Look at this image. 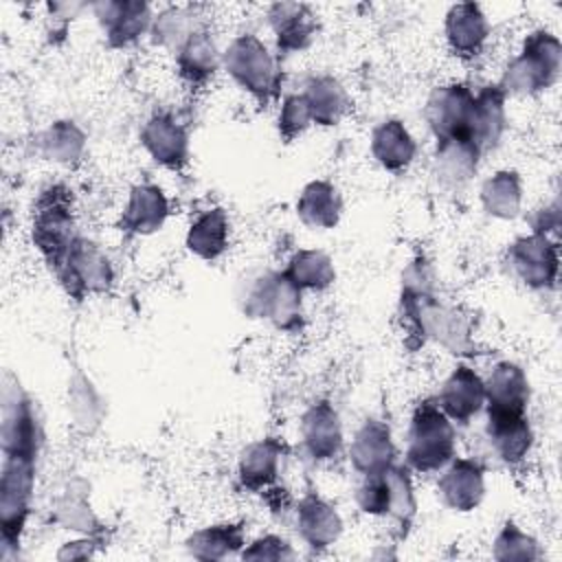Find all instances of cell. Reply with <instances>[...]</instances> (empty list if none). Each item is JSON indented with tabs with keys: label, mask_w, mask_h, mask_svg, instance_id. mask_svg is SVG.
Segmentation results:
<instances>
[{
	"label": "cell",
	"mask_w": 562,
	"mask_h": 562,
	"mask_svg": "<svg viewBox=\"0 0 562 562\" xmlns=\"http://www.w3.org/2000/svg\"><path fill=\"white\" fill-rule=\"evenodd\" d=\"M2 454L37 459L42 443V428L33 411V402L22 391L11 373H4L2 382Z\"/></svg>",
	"instance_id": "obj_9"
},
{
	"label": "cell",
	"mask_w": 562,
	"mask_h": 562,
	"mask_svg": "<svg viewBox=\"0 0 562 562\" xmlns=\"http://www.w3.org/2000/svg\"><path fill=\"white\" fill-rule=\"evenodd\" d=\"M492 555L496 560H522V562H529V560H538L540 558V551H538V542L525 533L516 522L507 520L498 536L494 538V551Z\"/></svg>",
	"instance_id": "obj_38"
},
{
	"label": "cell",
	"mask_w": 562,
	"mask_h": 562,
	"mask_svg": "<svg viewBox=\"0 0 562 562\" xmlns=\"http://www.w3.org/2000/svg\"><path fill=\"white\" fill-rule=\"evenodd\" d=\"M358 507L369 516H389L404 529L415 516V494L408 468L391 463L384 470L362 474L356 490Z\"/></svg>",
	"instance_id": "obj_6"
},
{
	"label": "cell",
	"mask_w": 562,
	"mask_h": 562,
	"mask_svg": "<svg viewBox=\"0 0 562 562\" xmlns=\"http://www.w3.org/2000/svg\"><path fill=\"white\" fill-rule=\"evenodd\" d=\"M415 140L397 119L382 121L371 134V154L386 171H402L415 158Z\"/></svg>",
	"instance_id": "obj_27"
},
{
	"label": "cell",
	"mask_w": 562,
	"mask_h": 562,
	"mask_svg": "<svg viewBox=\"0 0 562 562\" xmlns=\"http://www.w3.org/2000/svg\"><path fill=\"white\" fill-rule=\"evenodd\" d=\"M562 68V44L560 40L540 29L527 35L520 53L509 61L501 79L505 94L531 97L551 88Z\"/></svg>",
	"instance_id": "obj_2"
},
{
	"label": "cell",
	"mask_w": 562,
	"mask_h": 562,
	"mask_svg": "<svg viewBox=\"0 0 562 562\" xmlns=\"http://www.w3.org/2000/svg\"><path fill=\"white\" fill-rule=\"evenodd\" d=\"M140 143L147 154L167 169L180 171L189 160V134L169 114L151 116L140 132Z\"/></svg>",
	"instance_id": "obj_17"
},
{
	"label": "cell",
	"mask_w": 562,
	"mask_h": 562,
	"mask_svg": "<svg viewBox=\"0 0 562 562\" xmlns=\"http://www.w3.org/2000/svg\"><path fill=\"white\" fill-rule=\"evenodd\" d=\"M292 555L294 553L288 540L272 533L257 538L241 551V560H290Z\"/></svg>",
	"instance_id": "obj_40"
},
{
	"label": "cell",
	"mask_w": 562,
	"mask_h": 562,
	"mask_svg": "<svg viewBox=\"0 0 562 562\" xmlns=\"http://www.w3.org/2000/svg\"><path fill=\"white\" fill-rule=\"evenodd\" d=\"M507 261L527 288L549 290L558 281V244L549 235L531 233L518 237L507 250Z\"/></svg>",
	"instance_id": "obj_11"
},
{
	"label": "cell",
	"mask_w": 562,
	"mask_h": 562,
	"mask_svg": "<svg viewBox=\"0 0 562 562\" xmlns=\"http://www.w3.org/2000/svg\"><path fill=\"white\" fill-rule=\"evenodd\" d=\"M481 202L492 217H498V220L516 217L522 202L520 176L509 169L496 171L492 178L483 182Z\"/></svg>",
	"instance_id": "obj_34"
},
{
	"label": "cell",
	"mask_w": 562,
	"mask_h": 562,
	"mask_svg": "<svg viewBox=\"0 0 562 562\" xmlns=\"http://www.w3.org/2000/svg\"><path fill=\"white\" fill-rule=\"evenodd\" d=\"M312 123L316 125H336L349 110V97L342 83L331 75H321L307 81L305 90L301 92Z\"/></svg>",
	"instance_id": "obj_30"
},
{
	"label": "cell",
	"mask_w": 562,
	"mask_h": 562,
	"mask_svg": "<svg viewBox=\"0 0 562 562\" xmlns=\"http://www.w3.org/2000/svg\"><path fill=\"white\" fill-rule=\"evenodd\" d=\"M200 29V18L191 7H171L154 18L149 35L154 44L178 50Z\"/></svg>",
	"instance_id": "obj_37"
},
{
	"label": "cell",
	"mask_w": 562,
	"mask_h": 562,
	"mask_svg": "<svg viewBox=\"0 0 562 562\" xmlns=\"http://www.w3.org/2000/svg\"><path fill=\"white\" fill-rule=\"evenodd\" d=\"M342 213V198L327 180H314L303 187L296 215L310 228H334Z\"/></svg>",
	"instance_id": "obj_29"
},
{
	"label": "cell",
	"mask_w": 562,
	"mask_h": 562,
	"mask_svg": "<svg viewBox=\"0 0 562 562\" xmlns=\"http://www.w3.org/2000/svg\"><path fill=\"white\" fill-rule=\"evenodd\" d=\"M285 274L301 288L321 292L336 279L331 259L323 250H299L290 257Z\"/></svg>",
	"instance_id": "obj_35"
},
{
	"label": "cell",
	"mask_w": 562,
	"mask_h": 562,
	"mask_svg": "<svg viewBox=\"0 0 562 562\" xmlns=\"http://www.w3.org/2000/svg\"><path fill=\"white\" fill-rule=\"evenodd\" d=\"M457 435L448 415L435 400H424L415 406L408 428L406 463L417 472L441 470L454 457Z\"/></svg>",
	"instance_id": "obj_4"
},
{
	"label": "cell",
	"mask_w": 562,
	"mask_h": 562,
	"mask_svg": "<svg viewBox=\"0 0 562 562\" xmlns=\"http://www.w3.org/2000/svg\"><path fill=\"white\" fill-rule=\"evenodd\" d=\"M312 125V116L307 110V103L303 94H290L285 97L281 112H279V134L285 143H292L299 138L307 127Z\"/></svg>",
	"instance_id": "obj_39"
},
{
	"label": "cell",
	"mask_w": 562,
	"mask_h": 562,
	"mask_svg": "<svg viewBox=\"0 0 562 562\" xmlns=\"http://www.w3.org/2000/svg\"><path fill=\"white\" fill-rule=\"evenodd\" d=\"M55 274L68 296L75 301H83L90 294H101L114 281L110 259L97 248V244L83 237L75 239Z\"/></svg>",
	"instance_id": "obj_10"
},
{
	"label": "cell",
	"mask_w": 562,
	"mask_h": 562,
	"mask_svg": "<svg viewBox=\"0 0 562 562\" xmlns=\"http://www.w3.org/2000/svg\"><path fill=\"white\" fill-rule=\"evenodd\" d=\"M86 147V134L72 121H55L40 134V151L46 160L70 165L79 160Z\"/></svg>",
	"instance_id": "obj_36"
},
{
	"label": "cell",
	"mask_w": 562,
	"mask_h": 562,
	"mask_svg": "<svg viewBox=\"0 0 562 562\" xmlns=\"http://www.w3.org/2000/svg\"><path fill=\"white\" fill-rule=\"evenodd\" d=\"M294 516L299 536L312 549H327L342 531V520L336 507L316 494L303 496L294 509Z\"/></svg>",
	"instance_id": "obj_19"
},
{
	"label": "cell",
	"mask_w": 562,
	"mask_h": 562,
	"mask_svg": "<svg viewBox=\"0 0 562 562\" xmlns=\"http://www.w3.org/2000/svg\"><path fill=\"white\" fill-rule=\"evenodd\" d=\"M505 99L507 94L501 86H485L474 94L470 138L479 145L481 151L494 147L505 132Z\"/></svg>",
	"instance_id": "obj_26"
},
{
	"label": "cell",
	"mask_w": 562,
	"mask_h": 562,
	"mask_svg": "<svg viewBox=\"0 0 562 562\" xmlns=\"http://www.w3.org/2000/svg\"><path fill=\"white\" fill-rule=\"evenodd\" d=\"M485 384L487 413H525L529 404V380L516 362H498Z\"/></svg>",
	"instance_id": "obj_20"
},
{
	"label": "cell",
	"mask_w": 562,
	"mask_h": 562,
	"mask_svg": "<svg viewBox=\"0 0 562 562\" xmlns=\"http://www.w3.org/2000/svg\"><path fill=\"white\" fill-rule=\"evenodd\" d=\"M187 248L200 259L213 261L228 248V217L224 209L204 211L187 233Z\"/></svg>",
	"instance_id": "obj_33"
},
{
	"label": "cell",
	"mask_w": 562,
	"mask_h": 562,
	"mask_svg": "<svg viewBox=\"0 0 562 562\" xmlns=\"http://www.w3.org/2000/svg\"><path fill=\"white\" fill-rule=\"evenodd\" d=\"M283 452H285V446L274 437H266L248 443L241 450L239 465H237L239 483L250 492L268 490L279 474V463Z\"/></svg>",
	"instance_id": "obj_24"
},
{
	"label": "cell",
	"mask_w": 562,
	"mask_h": 562,
	"mask_svg": "<svg viewBox=\"0 0 562 562\" xmlns=\"http://www.w3.org/2000/svg\"><path fill=\"white\" fill-rule=\"evenodd\" d=\"M301 439L310 459L327 461L334 459L342 448V426L338 411L321 400L312 404L301 419Z\"/></svg>",
	"instance_id": "obj_16"
},
{
	"label": "cell",
	"mask_w": 562,
	"mask_h": 562,
	"mask_svg": "<svg viewBox=\"0 0 562 562\" xmlns=\"http://www.w3.org/2000/svg\"><path fill=\"white\" fill-rule=\"evenodd\" d=\"M301 288L283 272H263L241 294V310L250 318H266L277 329L292 331L301 325Z\"/></svg>",
	"instance_id": "obj_5"
},
{
	"label": "cell",
	"mask_w": 562,
	"mask_h": 562,
	"mask_svg": "<svg viewBox=\"0 0 562 562\" xmlns=\"http://www.w3.org/2000/svg\"><path fill=\"white\" fill-rule=\"evenodd\" d=\"M176 64L180 77L187 83L204 86L215 75L217 66L222 64V57L209 31L200 29L176 50Z\"/></svg>",
	"instance_id": "obj_28"
},
{
	"label": "cell",
	"mask_w": 562,
	"mask_h": 562,
	"mask_svg": "<svg viewBox=\"0 0 562 562\" xmlns=\"http://www.w3.org/2000/svg\"><path fill=\"white\" fill-rule=\"evenodd\" d=\"M395 459V446L391 439V430L380 419H364V424L356 430L349 448V461L360 474H371L384 470Z\"/></svg>",
	"instance_id": "obj_22"
},
{
	"label": "cell",
	"mask_w": 562,
	"mask_h": 562,
	"mask_svg": "<svg viewBox=\"0 0 562 562\" xmlns=\"http://www.w3.org/2000/svg\"><path fill=\"white\" fill-rule=\"evenodd\" d=\"M472 108L474 92L465 83H448L435 88L426 101V121L435 138H470Z\"/></svg>",
	"instance_id": "obj_12"
},
{
	"label": "cell",
	"mask_w": 562,
	"mask_h": 562,
	"mask_svg": "<svg viewBox=\"0 0 562 562\" xmlns=\"http://www.w3.org/2000/svg\"><path fill=\"white\" fill-rule=\"evenodd\" d=\"M402 312L422 338H432L452 353H472L468 318L432 294V274L424 261H415L404 272Z\"/></svg>",
	"instance_id": "obj_1"
},
{
	"label": "cell",
	"mask_w": 562,
	"mask_h": 562,
	"mask_svg": "<svg viewBox=\"0 0 562 562\" xmlns=\"http://www.w3.org/2000/svg\"><path fill=\"white\" fill-rule=\"evenodd\" d=\"M481 149L476 143L470 138H446L437 140V151H435V165H437V176L441 182L450 187H459L468 182L481 158Z\"/></svg>",
	"instance_id": "obj_31"
},
{
	"label": "cell",
	"mask_w": 562,
	"mask_h": 562,
	"mask_svg": "<svg viewBox=\"0 0 562 562\" xmlns=\"http://www.w3.org/2000/svg\"><path fill=\"white\" fill-rule=\"evenodd\" d=\"M244 527L235 522L209 525L187 538V551L195 560H224L244 549Z\"/></svg>",
	"instance_id": "obj_32"
},
{
	"label": "cell",
	"mask_w": 562,
	"mask_h": 562,
	"mask_svg": "<svg viewBox=\"0 0 562 562\" xmlns=\"http://www.w3.org/2000/svg\"><path fill=\"white\" fill-rule=\"evenodd\" d=\"M75 239L70 189L64 184H50L40 193L33 209V244L55 272L66 259Z\"/></svg>",
	"instance_id": "obj_3"
},
{
	"label": "cell",
	"mask_w": 562,
	"mask_h": 562,
	"mask_svg": "<svg viewBox=\"0 0 562 562\" xmlns=\"http://www.w3.org/2000/svg\"><path fill=\"white\" fill-rule=\"evenodd\" d=\"M222 64L226 72L261 105H266L279 92L281 72L277 70L274 57L259 37L250 33L237 35L224 50Z\"/></svg>",
	"instance_id": "obj_7"
},
{
	"label": "cell",
	"mask_w": 562,
	"mask_h": 562,
	"mask_svg": "<svg viewBox=\"0 0 562 562\" xmlns=\"http://www.w3.org/2000/svg\"><path fill=\"white\" fill-rule=\"evenodd\" d=\"M485 437L494 454L507 463H520L533 443V430L525 413H487Z\"/></svg>",
	"instance_id": "obj_18"
},
{
	"label": "cell",
	"mask_w": 562,
	"mask_h": 562,
	"mask_svg": "<svg viewBox=\"0 0 562 562\" xmlns=\"http://www.w3.org/2000/svg\"><path fill=\"white\" fill-rule=\"evenodd\" d=\"M169 215V202L160 187L136 184L121 215V228L132 235H149L162 228Z\"/></svg>",
	"instance_id": "obj_25"
},
{
	"label": "cell",
	"mask_w": 562,
	"mask_h": 562,
	"mask_svg": "<svg viewBox=\"0 0 562 562\" xmlns=\"http://www.w3.org/2000/svg\"><path fill=\"white\" fill-rule=\"evenodd\" d=\"M490 33L487 18L476 2H461L450 7L446 15V40L454 55L474 57L481 53Z\"/></svg>",
	"instance_id": "obj_21"
},
{
	"label": "cell",
	"mask_w": 562,
	"mask_h": 562,
	"mask_svg": "<svg viewBox=\"0 0 562 562\" xmlns=\"http://www.w3.org/2000/svg\"><path fill=\"white\" fill-rule=\"evenodd\" d=\"M268 20L279 50L294 53L310 46L316 35V18L307 4L277 2L268 11Z\"/></svg>",
	"instance_id": "obj_23"
},
{
	"label": "cell",
	"mask_w": 562,
	"mask_h": 562,
	"mask_svg": "<svg viewBox=\"0 0 562 562\" xmlns=\"http://www.w3.org/2000/svg\"><path fill=\"white\" fill-rule=\"evenodd\" d=\"M35 461L29 457H4L0 476V525L2 549L7 551L20 542L29 516V503L35 485Z\"/></svg>",
	"instance_id": "obj_8"
},
{
	"label": "cell",
	"mask_w": 562,
	"mask_h": 562,
	"mask_svg": "<svg viewBox=\"0 0 562 562\" xmlns=\"http://www.w3.org/2000/svg\"><path fill=\"white\" fill-rule=\"evenodd\" d=\"M560 226V211L558 204H551L547 209H540L533 217V233H542L549 235L551 231H558Z\"/></svg>",
	"instance_id": "obj_41"
},
{
	"label": "cell",
	"mask_w": 562,
	"mask_h": 562,
	"mask_svg": "<svg viewBox=\"0 0 562 562\" xmlns=\"http://www.w3.org/2000/svg\"><path fill=\"white\" fill-rule=\"evenodd\" d=\"M92 11L112 48L130 46L154 22L149 7L138 0H101L92 4Z\"/></svg>",
	"instance_id": "obj_13"
},
{
	"label": "cell",
	"mask_w": 562,
	"mask_h": 562,
	"mask_svg": "<svg viewBox=\"0 0 562 562\" xmlns=\"http://www.w3.org/2000/svg\"><path fill=\"white\" fill-rule=\"evenodd\" d=\"M435 402L450 422L468 424L485 406L483 378L468 364H457L452 373L443 380Z\"/></svg>",
	"instance_id": "obj_15"
},
{
	"label": "cell",
	"mask_w": 562,
	"mask_h": 562,
	"mask_svg": "<svg viewBox=\"0 0 562 562\" xmlns=\"http://www.w3.org/2000/svg\"><path fill=\"white\" fill-rule=\"evenodd\" d=\"M437 483L441 501L454 512H472L485 496V470L474 459L452 457L443 468Z\"/></svg>",
	"instance_id": "obj_14"
}]
</instances>
